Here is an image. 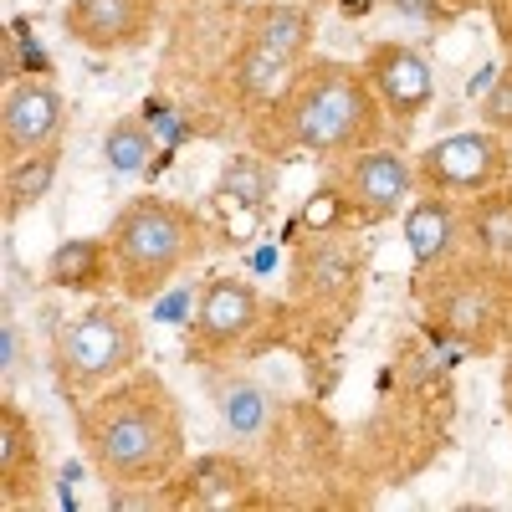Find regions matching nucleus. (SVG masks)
I'll use <instances>...</instances> for the list:
<instances>
[{"label":"nucleus","mask_w":512,"mask_h":512,"mask_svg":"<svg viewBox=\"0 0 512 512\" xmlns=\"http://www.w3.org/2000/svg\"><path fill=\"white\" fill-rule=\"evenodd\" d=\"M349 216H354V205L344 200V190H338V185H323V190H313V195H308V205H303V210H297V226H308V231L318 236V231L344 226Z\"/></svg>","instance_id":"b1692460"},{"label":"nucleus","mask_w":512,"mask_h":512,"mask_svg":"<svg viewBox=\"0 0 512 512\" xmlns=\"http://www.w3.org/2000/svg\"><path fill=\"white\" fill-rule=\"evenodd\" d=\"M507 154H512V139H507Z\"/></svg>","instance_id":"cd10ccee"},{"label":"nucleus","mask_w":512,"mask_h":512,"mask_svg":"<svg viewBox=\"0 0 512 512\" xmlns=\"http://www.w3.org/2000/svg\"><path fill=\"white\" fill-rule=\"evenodd\" d=\"M149 16V0H72L62 11V26L88 52H128L149 36Z\"/></svg>","instance_id":"9b49d317"},{"label":"nucleus","mask_w":512,"mask_h":512,"mask_svg":"<svg viewBox=\"0 0 512 512\" xmlns=\"http://www.w3.org/2000/svg\"><path fill=\"white\" fill-rule=\"evenodd\" d=\"M221 410H226V425H231L236 436H256V431L267 425V410H272V405H267V395L256 390V384H231L226 400H221Z\"/></svg>","instance_id":"5701e85b"},{"label":"nucleus","mask_w":512,"mask_h":512,"mask_svg":"<svg viewBox=\"0 0 512 512\" xmlns=\"http://www.w3.org/2000/svg\"><path fill=\"white\" fill-rule=\"evenodd\" d=\"M200 246H205V231L195 221V210H185L180 200H164V195L128 200L108 231L113 277L123 297H134V303L159 297L175 282V272H185L200 256Z\"/></svg>","instance_id":"7ed1b4c3"},{"label":"nucleus","mask_w":512,"mask_h":512,"mask_svg":"<svg viewBox=\"0 0 512 512\" xmlns=\"http://www.w3.org/2000/svg\"><path fill=\"white\" fill-rule=\"evenodd\" d=\"M62 123H67V103L52 82H11L6 108H0V139H6L11 159L52 149Z\"/></svg>","instance_id":"9d476101"},{"label":"nucleus","mask_w":512,"mask_h":512,"mask_svg":"<svg viewBox=\"0 0 512 512\" xmlns=\"http://www.w3.org/2000/svg\"><path fill=\"white\" fill-rule=\"evenodd\" d=\"M36 487H41V451L31 415L16 400H0V492H6V502H21L36 497Z\"/></svg>","instance_id":"4468645a"},{"label":"nucleus","mask_w":512,"mask_h":512,"mask_svg":"<svg viewBox=\"0 0 512 512\" xmlns=\"http://www.w3.org/2000/svg\"><path fill=\"white\" fill-rule=\"evenodd\" d=\"M292 77H297V62H287L282 52H272L267 41L246 36V47L236 52V88L246 98H277V93H287Z\"/></svg>","instance_id":"6ab92c4d"},{"label":"nucleus","mask_w":512,"mask_h":512,"mask_svg":"<svg viewBox=\"0 0 512 512\" xmlns=\"http://www.w3.org/2000/svg\"><path fill=\"white\" fill-rule=\"evenodd\" d=\"M415 180L420 169L395 154V149H359L349 154L344 164H338V190H344V200L354 205V216L364 221H384V216H400V210L415 200Z\"/></svg>","instance_id":"0eeeda50"},{"label":"nucleus","mask_w":512,"mask_h":512,"mask_svg":"<svg viewBox=\"0 0 512 512\" xmlns=\"http://www.w3.org/2000/svg\"><path fill=\"white\" fill-rule=\"evenodd\" d=\"M364 72L374 82L384 113L400 118V128L415 123L425 108H431V98H436L431 62H425L415 47H405V41H379V47L364 57Z\"/></svg>","instance_id":"1a4fd4ad"},{"label":"nucleus","mask_w":512,"mask_h":512,"mask_svg":"<svg viewBox=\"0 0 512 512\" xmlns=\"http://www.w3.org/2000/svg\"><path fill=\"white\" fill-rule=\"evenodd\" d=\"M400 11H425V0H395Z\"/></svg>","instance_id":"bb28decb"},{"label":"nucleus","mask_w":512,"mask_h":512,"mask_svg":"<svg viewBox=\"0 0 512 512\" xmlns=\"http://www.w3.org/2000/svg\"><path fill=\"white\" fill-rule=\"evenodd\" d=\"M139 359H144V333L123 303H93L57 333V369L67 390H103V384L134 374Z\"/></svg>","instance_id":"39448f33"},{"label":"nucleus","mask_w":512,"mask_h":512,"mask_svg":"<svg viewBox=\"0 0 512 512\" xmlns=\"http://www.w3.org/2000/svg\"><path fill=\"white\" fill-rule=\"evenodd\" d=\"M190 492L200 507H236L251 492V466L236 456H200L190 472Z\"/></svg>","instance_id":"aec40b11"},{"label":"nucleus","mask_w":512,"mask_h":512,"mask_svg":"<svg viewBox=\"0 0 512 512\" xmlns=\"http://www.w3.org/2000/svg\"><path fill=\"white\" fill-rule=\"evenodd\" d=\"M384 134V103L364 67L349 62H308L282 93V144L318 154V159H349L374 149Z\"/></svg>","instance_id":"f03ea898"},{"label":"nucleus","mask_w":512,"mask_h":512,"mask_svg":"<svg viewBox=\"0 0 512 512\" xmlns=\"http://www.w3.org/2000/svg\"><path fill=\"white\" fill-rule=\"evenodd\" d=\"M103 159L118 180L128 175H144L149 159H154V134L144 128V118H118L108 134H103Z\"/></svg>","instance_id":"4be33fe9"},{"label":"nucleus","mask_w":512,"mask_h":512,"mask_svg":"<svg viewBox=\"0 0 512 512\" xmlns=\"http://www.w3.org/2000/svg\"><path fill=\"white\" fill-rule=\"evenodd\" d=\"M431 318L456 333L466 349H497L512 333V272L502 256H466V262H441V277L425 287Z\"/></svg>","instance_id":"20e7f679"},{"label":"nucleus","mask_w":512,"mask_h":512,"mask_svg":"<svg viewBox=\"0 0 512 512\" xmlns=\"http://www.w3.org/2000/svg\"><path fill=\"white\" fill-rule=\"evenodd\" d=\"M108 267H113V251H108V236H72L62 241L52 256H47V277L57 292H93L108 282Z\"/></svg>","instance_id":"2eb2a0df"},{"label":"nucleus","mask_w":512,"mask_h":512,"mask_svg":"<svg viewBox=\"0 0 512 512\" xmlns=\"http://www.w3.org/2000/svg\"><path fill=\"white\" fill-rule=\"evenodd\" d=\"M466 236L477 241V251L512 262V190L492 185V190L472 195V205H466Z\"/></svg>","instance_id":"a211bd4d"},{"label":"nucleus","mask_w":512,"mask_h":512,"mask_svg":"<svg viewBox=\"0 0 512 512\" xmlns=\"http://www.w3.org/2000/svg\"><path fill=\"white\" fill-rule=\"evenodd\" d=\"M57 164H62L57 149H36V154L11 159V169H6V221H16L26 205H36L57 185Z\"/></svg>","instance_id":"412c9836"},{"label":"nucleus","mask_w":512,"mask_h":512,"mask_svg":"<svg viewBox=\"0 0 512 512\" xmlns=\"http://www.w3.org/2000/svg\"><path fill=\"white\" fill-rule=\"evenodd\" d=\"M482 123L497 128V134H512V67L492 82V93L482 103Z\"/></svg>","instance_id":"393cba45"},{"label":"nucleus","mask_w":512,"mask_h":512,"mask_svg":"<svg viewBox=\"0 0 512 512\" xmlns=\"http://www.w3.org/2000/svg\"><path fill=\"white\" fill-rule=\"evenodd\" d=\"M16 369H21V328L16 318H6L0 323V374H6V384L16 379Z\"/></svg>","instance_id":"a878e982"},{"label":"nucleus","mask_w":512,"mask_h":512,"mask_svg":"<svg viewBox=\"0 0 512 512\" xmlns=\"http://www.w3.org/2000/svg\"><path fill=\"white\" fill-rule=\"evenodd\" d=\"M82 446L113 487H159L185 456V415L149 369L113 379L82 410Z\"/></svg>","instance_id":"f257e3e1"},{"label":"nucleus","mask_w":512,"mask_h":512,"mask_svg":"<svg viewBox=\"0 0 512 512\" xmlns=\"http://www.w3.org/2000/svg\"><path fill=\"white\" fill-rule=\"evenodd\" d=\"M256 323H262V292L246 277H210L200 287V303L190 318V349L200 354L236 349Z\"/></svg>","instance_id":"6e6552de"},{"label":"nucleus","mask_w":512,"mask_h":512,"mask_svg":"<svg viewBox=\"0 0 512 512\" xmlns=\"http://www.w3.org/2000/svg\"><path fill=\"white\" fill-rule=\"evenodd\" d=\"M246 36L267 41L272 52H282L287 62L303 67V57H308V47H313V16H308V6L272 0V6H262V11L251 16V31H246Z\"/></svg>","instance_id":"f3484780"},{"label":"nucleus","mask_w":512,"mask_h":512,"mask_svg":"<svg viewBox=\"0 0 512 512\" xmlns=\"http://www.w3.org/2000/svg\"><path fill=\"white\" fill-rule=\"evenodd\" d=\"M359 287V251L333 241V231H318L313 241L297 246L292 256V292L303 303H333Z\"/></svg>","instance_id":"f8f14e48"},{"label":"nucleus","mask_w":512,"mask_h":512,"mask_svg":"<svg viewBox=\"0 0 512 512\" xmlns=\"http://www.w3.org/2000/svg\"><path fill=\"white\" fill-rule=\"evenodd\" d=\"M277 195V164L262 154H231L216 175V200L236 210H262Z\"/></svg>","instance_id":"dca6fc26"},{"label":"nucleus","mask_w":512,"mask_h":512,"mask_svg":"<svg viewBox=\"0 0 512 512\" xmlns=\"http://www.w3.org/2000/svg\"><path fill=\"white\" fill-rule=\"evenodd\" d=\"M415 169H420L425 190L482 195V190H492L512 169V154H507V139L497 134V128H461V134L436 139L431 149L420 154Z\"/></svg>","instance_id":"423d86ee"},{"label":"nucleus","mask_w":512,"mask_h":512,"mask_svg":"<svg viewBox=\"0 0 512 512\" xmlns=\"http://www.w3.org/2000/svg\"><path fill=\"white\" fill-rule=\"evenodd\" d=\"M461 236H466V210L456 205V195L425 190L405 205V246H410L420 272H431L446 256H456Z\"/></svg>","instance_id":"ddd939ff"}]
</instances>
